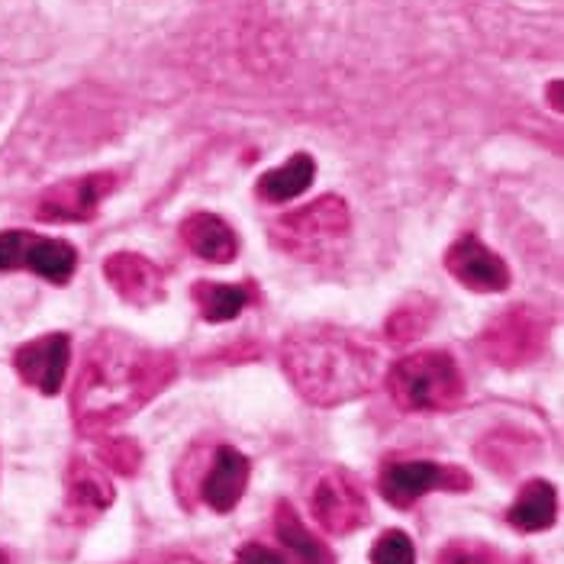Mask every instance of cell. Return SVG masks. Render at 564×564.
Segmentation results:
<instances>
[{"label": "cell", "mask_w": 564, "mask_h": 564, "mask_svg": "<svg viewBox=\"0 0 564 564\" xmlns=\"http://www.w3.org/2000/svg\"><path fill=\"white\" fill-rule=\"evenodd\" d=\"M174 378L177 361L172 351L107 329L87 348L72 391V420L85 435L113 430L155 400Z\"/></svg>", "instance_id": "6da1fadb"}, {"label": "cell", "mask_w": 564, "mask_h": 564, "mask_svg": "<svg viewBox=\"0 0 564 564\" xmlns=\"http://www.w3.org/2000/svg\"><path fill=\"white\" fill-rule=\"evenodd\" d=\"M291 384L313 406H339L375 391L378 351L339 326H301L281 343Z\"/></svg>", "instance_id": "7a4b0ae2"}, {"label": "cell", "mask_w": 564, "mask_h": 564, "mask_svg": "<svg viewBox=\"0 0 564 564\" xmlns=\"http://www.w3.org/2000/svg\"><path fill=\"white\" fill-rule=\"evenodd\" d=\"M388 391L403 413H448L465 403V378L448 351L426 348L400 358L388 375Z\"/></svg>", "instance_id": "3957f363"}, {"label": "cell", "mask_w": 564, "mask_h": 564, "mask_svg": "<svg viewBox=\"0 0 564 564\" xmlns=\"http://www.w3.org/2000/svg\"><path fill=\"white\" fill-rule=\"evenodd\" d=\"M351 214L348 204L336 194H326L288 217L274 219L271 242L301 261H323L339 252L348 239Z\"/></svg>", "instance_id": "277c9868"}, {"label": "cell", "mask_w": 564, "mask_h": 564, "mask_svg": "<svg viewBox=\"0 0 564 564\" xmlns=\"http://www.w3.org/2000/svg\"><path fill=\"white\" fill-rule=\"evenodd\" d=\"M549 343V323L532 306H513L500 313L484 333L480 348L500 368H522L535 361Z\"/></svg>", "instance_id": "5b68a950"}, {"label": "cell", "mask_w": 564, "mask_h": 564, "mask_svg": "<svg viewBox=\"0 0 564 564\" xmlns=\"http://www.w3.org/2000/svg\"><path fill=\"white\" fill-rule=\"evenodd\" d=\"M381 497L397 507L410 510L416 500H423L433 490L465 494L471 490V475L458 465H438V462H388L378 475Z\"/></svg>", "instance_id": "8992f818"}, {"label": "cell", "mask_w": 564, "mask_h": 564, "mask_svg": "<svg viewBox=\"0 0 564 564\" xmlns=\"http://www.w3.org/2000/svg\"><path fill=\"white\" fill-rule=\"evenodd\" d=\"M17 268L36 271L48 284H68L78 268V252L65 239H45L26 229H7L0 232V271Z\"/></svg>", "instance_id": "52a82bcc"}, {"label": "cell", "mask_w": 564, "mask_h": 564, "mask_svg": "<svg viewBox=\"0 0 564 564\" xmlns=\"http://www.w3.org/2000/svg\"><path fill=\"white\" fill-rule=\"evenodd\" d=\"M310 507H313L316 522L329 535H351L371 520L365 487L346 468H329L323 478L316 480Z\"/></svg>", "instance_id": "ba28073f"}, {"label": "cell", "mask_w": 564, "mask_h": 564, "mask_svg": "<svg viewBox=\"0 0 564 564\" xmlns=\"http://www.w3.org/2000/svg\"><path fill=\"white\" fill-rule=\"evenodd\" d=\"M117 177L110 172H94L85 177H68L55 187L43 191L36 204V219L43 223H87L97 207L110 197Z\"/></svg>", "instance_id": "9c48e42d"}, {"label": "cell", "mask_w": 564, "mask_h": 564, "mask_svg": "<svg viewBox=\"0 0 564 564\" xmlns=\"http://www.w3.org/2000/svg\"><path fill=\"white\" fill-rule=\"evenodd\" d=\"M445 268L462 288L478 294H500L510 288L507 261L494 256L478 236H462L458 242H452V249L445 252Z\"/></svg>", "instance_id": "30bf717a"}, {"label": "cell", "mask_w": 564, "mask_h": 564, "mask_svg": "<svg viewBox=\"0 0 564 564\" xmlns=\"http://www.w3.org/2000/svg\"><path fill=\"white\" fill-rule=\"evenodd\" d=\"M68 361H72V339L65 333L40 336V339L17 348V355H13L17 375L45 397H55L62 391L65 375H68Z\"/></svg>", "instance_id": "8fae6325"}, {"label": "cell", "mask_w": 564, "mask_h": 564, "mask_svg": "<svg viewBox=\"0 0 564 564\" xmlns=\"http://www.w3.org/2000/svg\"><path fill=\"white\" fill-rule=\"evenodd\" d=\"M117 500V490L107 471L87 458H72L65 475V513L75 522H94L104 517Z\"/></svg>", "instance_id": "7c38bea8"}, {"label": "cell", "mask_w": 564, "mask_h": 564, "mask_svg": "<svg viewBox=\"0 0 564 564\" xmlns=\"http://www.w3.org/2000/svg\"><path fill=\"white\" fill-rule=\"evenodd\" d=\"M249 478H252V462L232 448V445H219L214 452V465L210 471L200 480V500L219 513H232L239 507V500L246 497V487H249Z\"/></svg>", "instance_id": "4fadbf2b"}, {"label": "cell", "mask_w": 564, "mask_h": 564, "mask_svg": "<svg viewBox=\"0 0 564 564\" xmlns=\"http://www.w3.org/2000/svg\"><path fill=\"white\" fill-rule=\"evenodd\" d=\"M104 278L127 304L149 306L165 301V274H162L159 264H152L145 256L113 252L110 259L104 261Z\"/></svg>", "instance_id": "5bb4252c"}, {"label": "cell", "mask_w": 564, "mask_h": 564, "mask_svg": "<svg viewBox=\"0 0 564 564\" xmlns=\"http://www.w3.org/2000/svg\"><path fill=\"white\" fill-rule=\"evenodd\" d=\"M181 239L197 259L214 261V264H229L239 256V236L217 214H194V217L184 219Z\"/></svg>", "instance_id": "9a60e30c"}, {"label": "cell", "mask_w": 564, "mask_h": 564, "mask_svg": "<svg viewBox=\"0 0 564 564\" xmlns=\"http://www.w3.org/2000/svg\"><path fill=\"white\" fill-rule=\"evenodd\" d=\"M558 520V490L555 484L542 478H532L522 484L520 497L513 500V507L507 510V522L517 529V532H545L552 529Z\"/></svg>", "instance_id": "2e32d148"}, {"label": "cell", "mask_w": 564, "mask_h": 564, "mask_svg": "<svg viewBox=\"0 0 564 564\" xmlns=\"http://www.w3.org/2000/svg\"><path fill=\"white\" fill-rule=\"evenodd\" d=\"M274 532H278V542L284 545V552L294 558V564H336V555L329 552V545L306 529L304 520L297 517V510L288 500H281L274 510Z\"/></svg>", "instance_id": "e0dca14e"}, {"label": "cell", "mask_w": 564, "mask_h": 564, "mask_svg": "<svg viewBox=\"0 0 564 564\" xmlns=\"http://www.w3.org/2000/svg\"><path fill=\"white\" fill-rule=\"evenodd\" d=\"M313 177H316V162L306 152H297L284 165L261 174L259 184H256V194L264 204H284L291 197H301L306 187L313 184Z\"/></svg>", "instance_id": "ac0fdd59"}, {"label": "cell", "mask_w": 564, "mask_h": 564, "mask_svg": "<svg viewBox=\"0 0 564 564\" xmlns=\"http://www.w3.org/2000/svg\"><path fill=\"white\" fill-rule=\"evenodd\" d=\"M249 291L236 284H214V281H197L194 284V304L207 323H229L249 306Z\"/></svg>", "instance_id": "d6986e66"}, {"label": "cell", "mask_w": 564, "mask_h": 564, "mask_svg": "<svg viewBox=\"0 0 564 564\" xmlns=\"http://www.w3.org/2000/svg\"><path fill=\"white\" fill-rule=\"evenodd\" d=\"M97 462L104 471H113L120 478H135L142 468V448L130 435H107L97 442Z\"/></svg>", "instance_id": "ffe728a7"}, {"label": "cell", "mask_w": 564, "mask_h": 564, "mask_svg": "<svg viewBox=\"0 0 564 564\" xmlns=\"http://www.w3.org/2000/svg\"><path fill=\"white\" fill-rule=\"evenodd\" d=\"M433 316V304H426V301H410V304L397 306L388 316V339L397 343V346H406V343L420 339L430 329Z\"/></svg>", "instance_id": "44dd1931"}, {"label": "cell", "mask_w": 564, "mask_h": 564, "mask_svg": "<svg viewBox=\"0 0 564 564\" xmlns=\"http://www.w3.org/2000/svg\"><path fill=\"white\" fill-rule=\"evenodd\" d=\"M371 564H416V545L403 529H388L371 545Z\"/></svg>", "instance_id": "7402d4cb"}, {"label": "cell", "mask_w": 564, "mask_h": 564, "mask_svg": "<svg viewBox=\"0 0 564 564\" xmlns=\"http://www.w3.org/2000/svg\"><path fill=\"white\" fill-rule=\"evenodd\" d=\"M435 564H497L494 552L484 549L480 542H448L438 555Z\"/></svg>", "instance_id": "603a6c76"}, {"label": "cell", "mask_w": 564, "mask_h": 564, "mask_svg": "<svg viewBox=\"0 0 564 564\" xmlns=\"http://www.w3.org/2000/svg\"><path fill=\"white\" fill-rule=\"evenodd\" d=\"M236 564H288V558H284V555H278L274 549L261 545V542H249V545H242V549H239Z\"/></svg>", "instance_id": "cb8c5ba5"}, {"label": "cell", "mask_w": 564, "mask_h": 564, "mask_svg": "<svg viewBox=\"0 0 564 564\" xmlns=\"http://www.w3.org/2000/svg\"><path fill=\"white\" fill-rule=\"evenodd\" d=\"M159 564H200L197 558H191V555H172V558H162Z\"/></svg>", "instance_id": "d4e9b609"}, {"label": "cell", "mask_w": 564, "mask_h": 564, "mask_svg": "<svg viewBox=\"0 0 564 564\" xmlns=\"http://www.w3.org/2000/svg\"><path fill=\"white\" fill-rule=\"evenodd\" d=\"M0 564H10V558H7V552L0 549Z\"/></svg>", "instance_id": "484cf974"}]
</instances>
